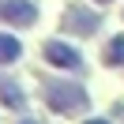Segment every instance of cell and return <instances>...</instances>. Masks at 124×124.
<instances>
[{
  "label": "cell",
  "mask_w": 124,
  "mask_h": 124,
  "mask_svg": "<svg viewBox=\"0 0 124 124\" xmlns=\"http://www.w3.org/2000/svg\"><path fill=\"white\" fill-rule=\"evenodd\" d=\"M86 90L75 83H49V109L56 113H75V109H86Z\"/></svg>",
  "instance_id": "6da1fadb"
},
{
  "label": "cell",
  "mask_w": 124,
  "mask_h": 124,
  "mask_svg": "<svg viewBox=\"0 0 124 124\" xmlns=\"http://www.w3.org/2000/svg\"><path fill=\"white\" fill-rule=\"evenodd\" d=\"M0 19L4 23H15V26H30L38 19V8L30 0H0Z\"/></svg>",
  "instance_id": "7a4b0ae2"
},
{
  "label": "cell",
  "mask_w": 124,
  "mask_h": 124,
  "mask_svg": "<svg viewBox=\"0 0 124 124\" xmlns=\"http://www.w3.org/2000/svg\"><path fill=\"white\" fill-rule=\"evenodd\" d=\"M45 60L53 64V68H64V71H75L79 64V53L71 45H64V41H45Z\"/></svg>",
  "instance_id": "3957f363"
},
{
  "label": "cell",
  "mask_w": 124,
  "mask_h": 124,
  "mask_svg": "<svg viewBox=\"0 0 124 124\" xmlns=\"http://www.w3.org/2000/svg\"><path fill=\"white\" fill-rule=\"evenodd\" d=\"M64 30L94 34V30H98V15H94V11H79V8H71L68 15H64Z\"/></svg>",
  "instance_id": "277c9868"
},
{
  "label": "cell",
  "mask_w": 124,
  "mask_h": 124,
  "mask_svg": "<svg viewBox=\"0 0 124 124\" xmlns=\"http://www.w3.org/2000/svg\"><path fill=\"white\" fill-rule=\"evenodd\" d=\"M19 53H23L19 38H11V34H0V64H11V60H19Z\"/></svg>",
  "instance_id": "5b68a950"
},
{
  "label": "cell",
  "mask_w": 124,
  "mask_h": 124,
  "mask_svg": "<svg viewBox=\"0 0 124 124\" xmlns=\"http://www.w3.org/2000/svg\"><path fill=\"white\" fill-rule=\"evenodd\" d=\"M0 98H4V105H11V109H19V105H23V90H19V86L15 83H8V79H0Z\"/></svg>",
  "instance_id": "8992f818"
},
{
  "label": "cell",
  "mask_w": 124,
  "mask_h": 124,
  "mask_svg": "<svg viewBox=\"0 0 124 124\" xmlns=\"http://www.w3.org/2000/svg\"><path fill=\"white\" fill-rule=\"evenodd\" d=\"M105 64H124V38H113L105 45Z\"/></svg>",
  "instance_id": "52a82bcc"
},
{
  "label": "cell",
  "mask_w": 124,
  "mask_h": 124,
  "mask_svg": "<svg viewBox=\"0 0 124 124\" xmlns=\"http://www.w3.org/2000/svg\"><path fill=\"white\" fill-rule=\"evenodd\" d=\"M86 124H109V120H86Z\"/></svg>",
  "instance_id": "ba28073f"
},
{
  "label": "cell",
  "mask_w": 124,
  "mask_h": 124,
  "mask_svg": "<svg viewBox=\"0 0 124 124\" xmlns=\"http://www.w3.org/2000/svg\"><path fill=\"white\" fill-rule=\"evenodd\" d=\"M98 4H109V0H98Z\"/></svg>",
  "instance_id": "9c48e42d"
},
{
  "label": "cell",
  "mask_w": 124,
  "mask_h": 124,
  "mask_svg": "<svg viewBox=\"0 0 124 124\" xmlns=\"http://www.w3.org/2000/svg\"><path fill=\"white\" fill-rule=\"evenodd\" d=\"M23 124H34V120H23Z\"/></svg>",
  "instance_id": "30bf717a"
}]
</instances>
